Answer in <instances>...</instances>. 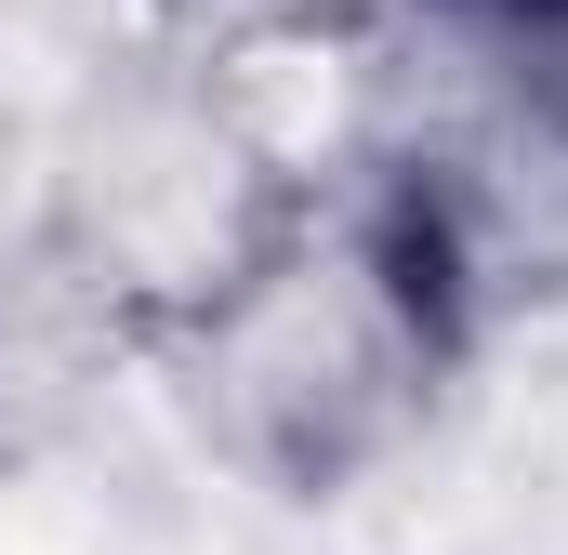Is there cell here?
<instances>
[{
    "instance_id": "obj_1",
    "label": "cell",
    "mask_w": 568,
    "mask_h": 555,
    "mask_svg": "<svg viewBox=\"0 0 568 555\" xmlns=\"http://www.w3.org/2000/svg\"><path fill=\"white\" fill-rule=\"evenodd\" d=\"M516 13H568V0H516Z\"/></svg>"
}]
</instances>
